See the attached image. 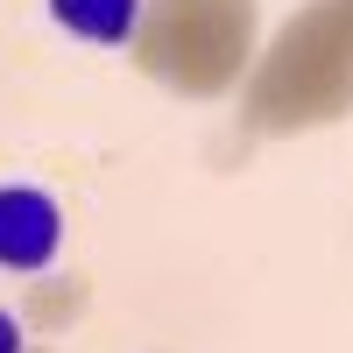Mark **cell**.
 Returning a JSON list of instances; mask_svg holds the SVG:
<instances>
[{
  "label": "cell",
  "instance_id": "obj_1",
  "mask_svg": "<svg viewBox=\"0 0 353 353\" xmlns=\"http://www.w3.org/2000/svg\"><path fill=\"white\" fill-rule=\"evenodd\" d=\"M64 248V205L43 184H0V269L43 276Z\"/></svg>",
  "mask_w": 353,
  "mask_h": 353
},
{
  "label": "cell",
  "instance_id": "obj_2",
  "mask_svg": "<svg viewBox=\"0 0 353 353\" xmlns=\"http://www.w3.org/2000/svg\"><path fill=\"white\" fill-rule=\"evenodd\" d=\"M50 21L92 50H121L141 28V0H50Z\"/></svg>",
  "mask_w": 353,
  "mask_h": 353
},
{
  "label": "cell",
  "instance_id": "obj_3",
  "mask_svg": "<svg viewBox=\"0 0 353 353\" xmlns=\"http://www.w3.org/2000/svg\"><path fill=\"white\" fill-rule=\"evenodd\" d=\"M28 339H21V325H14V311H0V353H21Z\"/></svg>",
  "mask_w": 353,
  "mask_h": 353
}]
</instances>
